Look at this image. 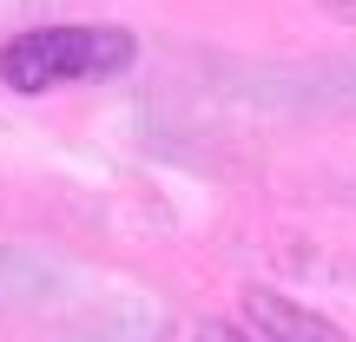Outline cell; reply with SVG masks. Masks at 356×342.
I'll return each mask as SVG.
<instances>
[{
	"instance_id": "1",
	"label": "cell",
	"mask_w": 356,
	"mask_h": 342,
	"mask_svg": "<svg viewBox=\"0 0 356 342\" xmlns=\"http://www.w3.org/2000/svg\"><path fill=\"white\" fill-rule=\"evenodd\" d=\"M139 60V40L126 26L99 20H66V26H26L0 46V79L13 92H53V86H92L119 79Z\"/></svg>"
},
{
	"instance_id": "3",
	"label": "cell",
	"mask_w": 356,
	"mask_h": 342,
	"mask_svg": "<svg viewBox=\"0 0 356 342\" xmlns=\"http://www.w3.org/2000/svg\"><path fill=\"white\" fill-rule=\"evenodd\" d=\"M191 342H251V336H244V330H231V323H204Z\"/></svg>"
},
{
	"instance_id": "4",
	"label": "cell",
	"mask_w": 356,
	"mask_h": 342,
	"mask_svg": "<svg viewBox=\"0 0 356 342\" xmlns=\"http://www.w3.org/2000/svg\"><path fill=\"white\" fill-rule=\"evenodd\" d=\"M323 13H337L343 26H356V0H323Z\"/></svg>"
},
{
	"instance_id": "2",
	"label": "cell",
	"mask_w": 356,
	"mask_h": 342,
	"mask_svg": "<svg viewBox=\"0 0 356 342\" xmlns=\"http://www.w3.org/2000/svg\"><path fill=\"white\" fill-rule=\"evenodd\" d=\"M244 316L264 330V342H343V330H330L317 309L291 303V296H270V290L244 296Z\"/></svg>"
}]
</instances>
